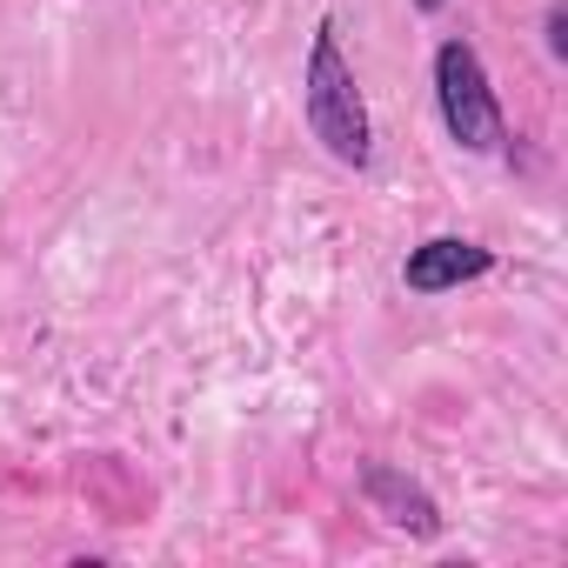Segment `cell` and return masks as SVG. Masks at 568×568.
Returning <instances> with one entry per match:
<instances>
[{
  "label": "cell",
  "mask_w": 568,
  "mask_h": 568,
  "mask_svg": "<svg viewBox=\"0 0 568 568\" xmlns=\"http://www.w3.org/2000/svg\"><path fill=\"white\" fill-rule=\"evenodd\" d=\"M302 108H308V128L315 141L342 161V168H368L375 154V128H368V101H362V81L335 41V21L315 28L308 41V68H302Z\"/></svg>",
  "instance_id": "cell-1"
},
{
  "label": "cell",
  "mask_w": 568,
  "mask_h": 568,
  "mask_svg": "<svg viewBox=\"0 0 568 568\" xmlns=\"http://www.w3.org/2000/svg\"><path fill=\"white\" fill-rule=\"evenodd\" d=\"M435 108H442V128H448L455 148H468V154H501L508 121H501V101H495V88H488L481 54H475L462 34L435 48Z\"/></svg>",
  "instance_id": "cell-2"
},
{
  "label": "cell",
  "mask_w": 568,
  "mask_h": 568,
  "mask_svg": "<svg viewBox=\"0 0 568 568\" xmlns=\"http://www.w3.org/2000/svg\"><path fill=\"white\" fill-rule=\"evenodd\" d=\"M488 267H495V254H488L481 241L435 234V241L408 247V261H402V288H408V295H448V288H462V281H481Z\"/></svg>",
  "instance_id": "cell-3"
},
{
  "label": "cell",
  "mask_w": 568,
  "mask_h": 568,
  "mask_svg": "<svg viewBox=\"0 0 568 568\" xmlns=\"http://www.w3.org/2000/svg\"><path fill=\"white\" fill-rule=\"evenodd\" d=\"M362 488H368V501L395 521V528H408V535H442V508L422 495V481H408V475H395V468H368L362 475Z\"/></svg>",
  "instance_id": "cell-4"
},
{
  "label": "cell",
  "mask_w": 568,
  "mask_h": 568,
  "mask_svg": "<svg viewBox=\"0 0 568 568\" xmlns=\"http://www.w3.org/2000/svg\"><path fill=\"white\" fill-rule=\"evenodd\" d=\"M548 54L568 61V8H548Z\"/></svg>",
  "instance_id": "cell-5"
},
{
  "label": "cell",
  "mask_w": 568,
  "mask_h": 568,
  "mask_svg": "<svg viewBox=\"0 0 568 568\" xmlns=\"http://www.w3.org/2000/svg\"><path fill=\"white\" fill-rule=\"evenodd\" d=\"M415 8H422V14H435V8H448V0H415Z\"/></svg>",
  "instance_id": "cell-6"
}]
</instances>
